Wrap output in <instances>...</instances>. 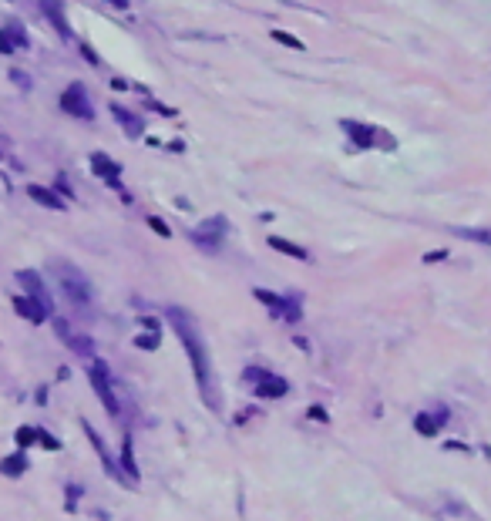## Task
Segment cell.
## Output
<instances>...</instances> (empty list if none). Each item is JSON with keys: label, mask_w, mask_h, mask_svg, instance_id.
Instances as JSON below:
<instances>
[{"label": "cell", "mask_w": 491, "mask_h": 521, "mask_svg": "<svg viewBox=\"0 0 491 521\" xmlns=\"http://www.w3.org/2000/svg\"><path fill=\"white\" fill-rule=\"evenodd\" d=\"M91 383H94V390H98V397H101L108 417H121V404H118L115 390H111V373H108V367H104L101 360L91 363Z\"/></svg>", "instance_id": "5"}, {"label": "cell", "mask_w": 491, "mask_h": 521, "mask_svg": "<svg viewBox=\"0 0 491 521\" xmlns=\"http://www.w3.org/2000/svg\"><path fill=\"white\" fill-rule=\"evenodd\" d=\"M340 128H343V131L350 135L353 148H384V152H394V148H397L394 135H390V131H384V128L363 125V121H350V118H343V121H340Z\"/></svg>", "instance_id": "2"}, {"label": "cell", "mask_w": 491, "mask_h": 521, "mask_svg": "<svg viewBox=\"0 0 491 521\" xmlns=\"http://www.w3.org/2000/svg\"><path fill=\"white\" fill-rule=\"evenodd\" d=\"M51 269H54V276H57V286H61V292H65L67 300L75 306H88L91 303V286H88V280H84V273L81 269H75L71 263H51Z\"/></svg>", "instance_id": "3"}, {"label": "cell", "mask_w": 491, "mask_h": 521, "mask_svg": "<svg viewBox=\"0 0 491 521\" xmlns=\"http://www.w3.org/2000/svg\"><path fill=\"white\" fill-rule=\"evenodd\" d=\"M91 168H94V172H98L104 182L118 185V172H121V165H118V162H111V158H108L104 152H94V155H91Z\"/></svg>", "instance_id": "15"}, {"label": "cell", "mask_w": 491, "mask_h": 521, "mask_svg": "<svg viewBox=\"0 0 491 521\" xmlns=\"http://www.w3.org/2000/svg\"><path fill=\"white\" fill-rule=\"evenodd\" d=\"M310 417L313 420H326V410L324 407H310Z\"/></svg>", "instance_id": "29"}, {"label": "cell", "mask_w": 491, "mask_h": 521, "mask_svg": "<svg viewBox=\"0 0 491 521\" xmlns=\"http://www.w3.org/2000/svg\"><path fill=\"white\" fill-rule=\"evenodd\" d=\"M111 115H115V121H118V125L125 128V135H128V138H138V135H142V131H145L142 118H135V115H131V111H125V108H118V104H111Z\"/></svg>", "instance_id": "16"}, {"label": "cell", "mask_w": 491, "mask_h": 521, "mask_svg": "<svg viewBox=\"0 0 491 521\" xmlns=\"http://www.w3.org/2000/svg\"><path fill=\"white\" fill-rule=\"evenodd\" d=\"M222 236H226V219H209V222H202L199 229H192L189 232V239L195 242V246H202V249H219V242H222Z\"/></svg>", "instance_id": "6"}, {"label": "cell", "mask_w": 491, "mask_h": 521, "mask_svg": "<svg viewBox=\"0 0 491 521\" xmlns=\"http://www.w3.org/2000/svg\"><path fill=\"white\" fill-rule=\"evenodd\" d=\"M17 283H21V286L27 290V296H31V300H38V303L44 306L48 313H54V300L48 296V290H44V283H40L38 273H31V269H21V273H17Z\"/></svg>", "instance_id": "8"}, {"label": "cell", "mask_w": 491, "mask_h": 521, "mask_svg": "<svg viewBox=\"0 0 491 521\" xmlns=\"http://www.w3.org/2000/svg\"><path fill=\"white\" fill-rule=\"evenodd\" d=\"M7 38H13V48H27V38H24V27L21 24H11L7 31H4Z\"/></svg>", "instance_id": "22"}, {"label": "cell", "mask_w": 491, "mask_h": 521, "mask_svg": "<svg viewBox=\"0 0 491 521\" xmlns=\"http://www.w3.org/2000/svg\"><path fill=\"white\" fill-rule=\"evenodd\" d=\"M0 51H4V54H11V51H13V40L7 38V34H0Z\"/></svg>", "instance_id": "28"}, {"label": "cell", "mask_w": 491, "mask_h": 521, "mask_svg": "<svg viewBox=\"0 0 491 521\" xmlns=\"http://www.w3.org/2000/svg\"><path fill=\"white\" fill-rule=\"evenodd\" d=\"M148 226H152V229H155V232H158V236H165V239H168V236H172V229H168L165 222H162V219H155V216L148 219Z\"/></svg>", "instance_id": "26"}, {"label": "cell", "mask_w": 491, "mask_h": 521, "mask_svg": "<svg viewBox=\"0 0 491 521\" xmlns=\"http://www.w3.org/2000/svg\"><path fill=\"white\" fill-rule=\"evenodd\" d=\"M270 246H272V249H280L283 256H293V259H307V249H303V246H297V242H289V239L270 236Z\"/></svg>", "instance_id": "19"}, {"label": "cell", "mask_w": 491, "mask_h": 521, "mask_svg": "<svg viewBox=\"0 0 491 521\" xmlns=\"http://www.w3.org/2000/svg\"><path fill=\"white\" fill-rule=\"evenodd\" d=\"M54 330H57V336H61V340H65V344H67V350H75V353H78V356H91V350H94V344H91L88 336H78V333L71 330V327H67L65 319H57V323H54Z\"/></svg>", "instance_id": "11"}, {"label": "cell", "mask_w": 491, "mask_h": 521, "mask_svg": "<svg viewBox=\"0 0 491 521\" xmlns=\"http://www.w3.org/2000/svg\"><path fill=\"white\" fill-rule=\"evenodd\" d=\"M27 471V458L17 451V454H11V458H4L0 461V474H7V478H21Z\"/></svg>", "instance_id": "18"}, {"label": "cell", "mask_w": 491, "mask_h": 521, "mask_svg": "<svg viewBox=\"0 0 491 521\" xmlns=\"http://www.w3.org/2000/svg\"><path fill=\"white\" fill-rule=\"evenodd\" d=\"M11 77H13V81H17V84H21L24 91H31V77H27V75H21V71H11Z\"/></svg>", "instance_id": "27"}, {"label": "cell", "mask_w": 491, "mask_h": 521, "mask_svg": "<svg viewBox=\"0 0 491 521\" xmlns=\"http://www.w3.org/2000/svg\"><path fill=\"white\" fill-rule=\"evenodd\" d=\"M121 464H125V478L131 481H138V468H135V458H131V441L125 437V444H121Z\"/></svg>", "instance_id": "20"}, {"label": "cell", "mask_w": 491, "mask_h": 521, "mask_svg": "<svg viewBox=\"0 0 491 521\" xmlns=\"http://www.w3.org/2000/svg\"><path fill=\"white\" fill-rule=\"evenodd\" d=\"M263 306H270L272 317H283L286 323H299V317H303V306H299L297 296H276V292L270 290H256L253 292Z\"/></svg>", "instance_id": "4"}, {"label": "cell", "mask_w": 491, "mask_h": 521, "mask_svg": "<svg viewBox=\"0 0 491 521\" xmlns=\"http://www.w3.org/2000/svg\"><path fill=\"white\" fill-rule=\"evenodd\" d=\"M135 344L142 346V350H155V346H158V336H155V333H148V336H138Z\"/></svg>", "instance_id": "25"}, {"label": "cell", "mask_w": 491, "mask_h": 521, "mask_svg": "<svg viewBox=\"0 0 491 521\" xmlns=\"http://www.w3.org/2000/svg\"><path fill=\"white\" fill-rule=\"evenodd\" d=\"M444 420H448V407H438V414H417V417H414V427H417L421 437H434V434H441Z\"/></svg>", "instance_id": "12"}, {"label": "cell", "mask_w": 491, "mask_h": 521, "mask_svg": "<svg viewBox=\"0 0 491 521\" xmlns=\"http://www.w3.org/2000/svg\"><path fill=\"white\" fill-rule=\"evenodd\" d=\"M61 108H65L67 115L84 118V121H91V118H94V108H91L88 94H84V88H81V84H71V88L61 94Z\"/></svg>", "instance_id": "7"}, {"label": "cell", "mask_w": 491, "mask_h": 521, "mask_svg": "<svg viewBox=\"0 0 491 521\" xmlns=\"http://www.w3.org/2000/svg\"><path fill=\"white\" fill-rule=\"evenodd\" d=\"M40 427H21V431H17V444L21 447H27V444H40Z\"/></svg>", "instance_id": "21"}, {"label": "cell", "mask_w": 491, "mask_h": 521, "mask_svg": "<svg viewBox=\"0 0 491 521\" xmlns=\"http://www.w3.org/2000/svg\"><path fill=\"white\" fill-rule=\"evenodd\" d=\"M84 434H88V441H91V444H94V451L101 454V464H104V471H108L111 478H118V481H121V484H128V478H125V474L118 471V461L111 458V454H108V447H104V441H101V437H98V431H94L91 424H84ZM128 488H131V484H128Z\"/></svg>", "instance_id": "10"}, {"label": "cell", "mask_w": 491, "mask_h": 521, "mask_svg": "<svg viewBox=\"0 0 491 521\" xmlns=\"http://www.w3.org/2000/svg\"><path fill=\"white\" fill-rule=\"evenodd\" d=\"M13 309H17L24 319H31V323H44V319L51 317V313H48L38 300H31V296H17V300H13Z\"/></svg>", "instance_id": "14"}, {"label": "cell", "mask_w": 491, "mask_h": 521, "mask_svg": "<svg viewBox=\"0 0 491 521\" xmlns=\"http://www.w3.org/2000/svg\"><path fill=\"white\" fill-rule=\"evenodd\" d=\"M253 390H256L259 400H280V397L289 394V383L283 377H276V373H266L259 383H253Z\"/></svg>", "instance_id": "9"}, {"label": "cell", "mask_w": 491, "mask_h": 521, "mask_svg": "<svg viewBox=\"0 0 491 521\" xmlns=\"http://www.w3.org/2000/svg\"><path fill=\"white\" fill-rule=\"evenodd\" d=\"M44 13H48V21L61 31V38L65 40L75 38V34H71V24H67V17H65V4H61V0H44Z\"/></svg>", "instance_id": "13"}, {"label": "cell", "mask_w": 491, "mask_h": 521, "mask_svg": "<svg viewBox=\"0 0 491 521\" xmlns=\"http://www.w3.org/2000/svg\"><path fill=\"white\" fill-rule=\"evenodd\" d=\"M458 236H465V239H475V242H485L491 246V232H475V229H454Z\"/></svg>", "instance_id": "24"}, {"label": "cell", "mask_w": 491, "mask_h": 521, "mask_svg": "<svg viewBox=\"0 0 491 521\" xmlns=\"http://www.w3.org/2000/svg\"><path fill=\"white\" fill-rule=\"evenodd\" d=\"M165 317H168V323L175 327V333L182 336L185 350H189V360H192V370H195V380H199V390L206 394L209 407L216 410V407H219V397L212 394V387H209V377H212V370H209L206 344H202V336H199V330H195V319L189 317L185 309H179V306H168Z\"/></svg>", "instance_id": "1"}, {"label": "cell", "mask_w": 491, "mask_h": 521, "mask_svg": "<svg viewBox=\"0 0 491 521\" xmlns=\"http://www.w3.org/2000/svg\"><path fill=\"white\" fill-rule=\"evenodd\" d=\"M272 40H276V44H286V48H297V51H303V44H299L293 34H286V31H272Z\"/></svg>", "instance_id": "23"}, {"label": "cell", "mask_w": 491, "mask_h": 521, "mask_svg": "<svg viewBox=\"0 0 491 521\" xmlns=\"http://www.w3.org/2000/svg\"><path fill=\"white\" fill-rule=\"evenodd\" d=\"M27 195H31V199H34L38 205H44V209H57V212L65 209V199H61L57 192L44 189V185H31V189H27Z\"/></svg>", "instance_id": "17"}, {"label": "cell", "mask_w": 491, "mask_h": 521, "mask_svg": "<svg viewBox=\"0 0 491 521\" xmlns=\"http://www.w3.org/2000/svg\"><path fill=\"white\" fill-rule=\"evenodd\" d=\"M111 4H115L118 11H128V0H111Z\"/></svg>", "instance_id": "30"}]
</instances>
